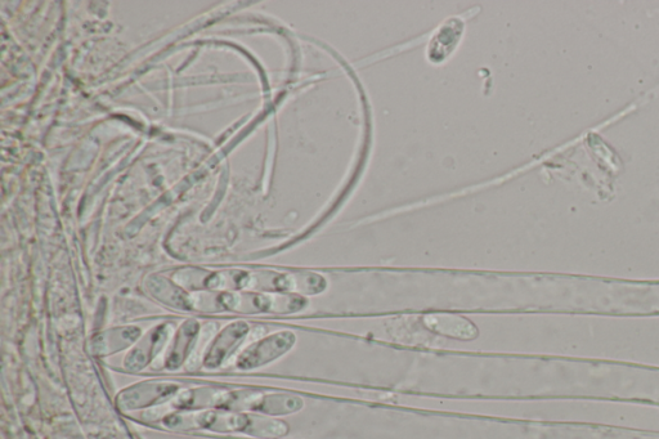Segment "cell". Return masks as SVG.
<instances>
[{
    "label": "cell",
    "mask_w": 659,
    "mask_h": 439,
    "mask_svg": "<svg viewBox=\"0 0 659 439\" xmlns=\"http://www.w3.org/2000/svg\"><path fill=\"white\" fill-rule=\"evenodd\" d=\"M551 365L572 396L659 403L658 367L581 358L555 360Z\"/></svg>",
    "instance_id": "cell-1"
}]
</instances>
